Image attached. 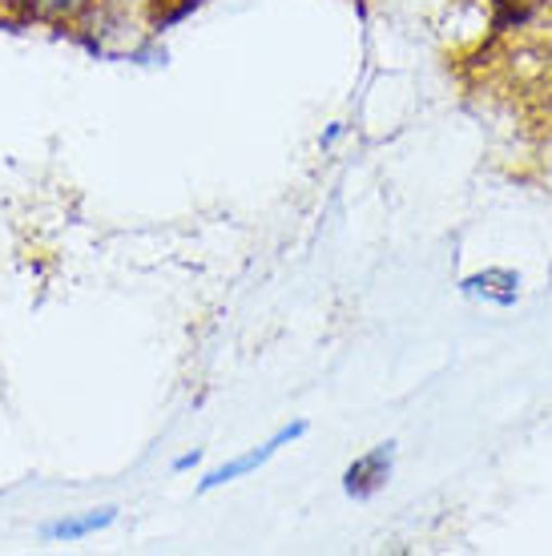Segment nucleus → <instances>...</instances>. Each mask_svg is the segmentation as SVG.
Segmentation results:
<instances>
[{
	"label": "nucleus",
	"instance_id": "obj_1",
	"mask_svg": "<svg viewBox=\"0 0 552 556\" xmlns=\"http://www.w3.org/2000/svg\"><path fill=\"white\" fill-rule=\"evenodd\" d=\"M28 4H33L37 13H45V16H73L85 0H28Z\"/></svg>",
	"mask_w": 552,
	"mask_h": 556
}]
</instances>
